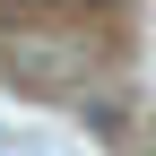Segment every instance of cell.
<instances>
[{
    "label": "cell",
    "instance_id": "1",
    "mask_svg": "<svg viewBox=\"0 0 156 156\" xmlns=\"http://www.w3.org/2000/svg\"><path fill=\"white\" fill-rule=\"evenodd\" d=\"M9 9H52V0H9Z\"/></svg>",
    "mask_w": 156,
    "mask_h": 156
}]
</instances>
